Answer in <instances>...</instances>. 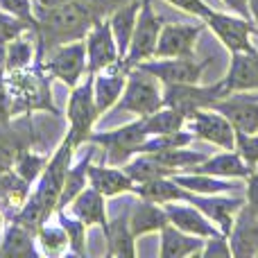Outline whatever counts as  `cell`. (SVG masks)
Instances as JSON below:
<instances>
[{
	"instance_id": "cell-18",
	"label": "cell",
	"mask_w": 258,
	"mask_h": 258,
	"mask_svg": "<svg viewBox=\"0 0 258 258\" xmlns=\"http://www.w3.org/2000/svg\"><path fill=\"white\" fill-rule=\"evenodd\" d=\"M163 209H165V213H168L170 224H174L177 229H181V231H186V233L200 236V238H204V240L222 233L209 215H204L192 204L186 206L183 202H165Z\"/></svg>"
},
{
	"instance_id": "cell-36",
	"label": "cell",
	"mask_w": 258,
	"mask_h": 258,
	"mask_svg": "<svg viewBox=\"0 0 258 258\" xmlns=\"http://www.w3.org/2000/svg\"><path fill=\"white\" fill-rule=\"evenodd\" d=\"M32 59H34V41L25 39V34L5 45V68H7V73L32 66Z\"/></svg>"
},
{
	"instance_id": "cell-23",
	"label": "cell",
	"mask_w": 258,
	"mask_h": 258,
	"mask_svg": "<svg viewBox=\"0 0 258 258\" xmlns=\"http://www.w3.org/2000/svg\"><path fill=\"white\" fill-rule=\"evenodd\" d=\"M170 224L168 213H165L163 204H156L152 200H143L129 211V229L136 238L147 236V233H161V229Z\"/></svg>"
},
{
	"instance_id": "cell-41",
	"label": "cell",
	"mask_w": 258,
	"mask_h": 258,
	"mask_svg": "<svg viewBox=\"0 0 258 258\" xmlns=\"http://www.w3.org/2000/svg\"><path fill=\"white\" fill-rule=\"evenodd\" d=\"M165 3L181 9V12H186V14H192V16H197V18H204L206 14L211 12V7L204 0H165Z\"/></svg>"
},
{
	"instance_id": "cell-29",
	"label": "cell",
	"mask_w": 258,
	"mask_h": 258,
	"mask_svg": "<svg viewBox=\"0 0 258 258\" xmlns=\"http://www.w3.org/2000/svg\"><path fill=\"white\" fill-rule=\"evenodd\" d=\"M93 154H95V150H89L86 156H82L80 163L68 168V174H66V181H63V190H61V197H59L57 209H68V204L86 188V181H89V165H91Z\"/></svg>"
},
{
	"instance_id": "cell-9",
	"label": "cell",
	"mask_w": 258,
	"mask_h": 258,
	"mask_svg": "<svg viewBox=\"0 0 258 258\" xmlns=\"http://www.w3.org/2000/svg\"><path fill=\"white\" fill-rule=\"evenodd\" d=\"M222 98H227V91H224L222 82L211 86H200V82L197 84H165L163 86V104L177 109L186 118L190 113L200 111V109H213V104Z\"/></svg>"
},
{
	"instance_id": "cell-45",
	"label": "cell",
	"mask_w": 258,
	"mask_h": 258,
	"mask_svg": "<svg viewBox=\"0 0 258 258\" xmlns=\"http://www.w3.org/2000/svg\"><path fill=\"white\" fill-rule=\"evenodd\" d=\"M5 227V220H3V215H0V229H3Z\"/></svg>"
},
{
	"instance_id": "cell-35",
	"label": "cell",
	"mask_w": 258,
	"mask_h": 258,
	"mask_svg": "<svg viewBox=\"0 0 258 258\" xmlns=\"http://www.w3.org/2000/svg\"><path fill=\"white\" fill-rule=\"evenodd\" d=\"M54 215H57V222L66 229L68 240H71V251L77 256H84L86 254V231H89V227H86L77 215H73L71 211H66V209H57Z\"/></svg>"
},
{
	"instance_id": "cell-24",
	"label": "cell",
	"mask_w": 258,
	"mask_h": 258,
	"mask_svg": "<svg viewBox=\"0 0 258 258\" xmlns=\"http://www.w3.org/2000/svg\"><path fill=\"white\" fill-rule=\"evenodd\" d=\"M68 206H71V213L77 215L89 229L95 227V224L107 229L109 218H107V206H104V195L100 190H95L93 186L84 188Z\"/></svg>"
},
{
	"instance_id": "cell-37",
	"label": "cell",
	"mask_w": 258,
	"mask_h": 258,
	"mask_svg": "<svg viewBox=\"0 0 258 258\" xmlns=\"http://www.w3.org/2000/svg\"><path fill=\"white\" fill-rule=\"evenodd\" d=\"M48 161H50L48 156L34 154L32 150H21L16 156V163H14V170H16L25 181L34 183V181H39V177H41V172H43V168L48 165Z\"/></svg>"
},
{
	"instance_id": "cell-16",
	"label": "cell",
	"mask_w": 258,
	"mask_h": 258,
	"mask_svg": "<svg viewBox=\"0 0 258 258\" xmlns=\"http://www.w3.org/2000/svg\"><path fill=\"white\" fill-rule=\"evenodd\" d=\"M227 238L231 245V254L236 258L258 256V211L254 206L242 204Z\"/></svg>"
},
{
	"instance_id": "cell-46",
	"label": "cell",
	"mask_w": 258,
	"mask_h": 258,
	"mask_svg": "<svg viewBox=\"0 0 258 258\" xmlns=\"http://www.w3.org/2000/svg\"><path fill=\"white\" fill-rule=\"evenodd\" d=\"M251 95H254V98H258V93H251Z\"/></svg>"
},
{
	"instance_id": "cell-11",
	"label": "cell",
	"mask_w": 258,
	"mask_h": 258,
	"mask_svg": "<svg viewBox=\"0 0 258 258\" xmlns=\"http://www.w3.org/2000/svg\"><path fill=\"white\" fill-rule=\"evenodd\" d=\"M209 59L197 61L195 57H152L138 63L143 71L152 73L161 84H197L204 75Z\"/></svg>"
},
{
	"instance_id": "cell-17",
	"label": "cell",
	"mask_w": 258,
	"mask_h": 258,
	"mask_svg": "<svg viewBox=\"0 0 258 258\" xmlns=\"http://www.w3.org/2000/svg\"><path fill=\"white\" fill-rule=\"evenodd\" d=\"M215 111L224 113L236 132H258V98L251 93H231L213 104Z\"/></svg>"
},
{
	"instance_id": "cell-38",
	"label": "cell",
	"mask_w": 258,
	"mask_h": 258,
	"mask_svg": "<svg viewBox=\"0 0 258 258\" xmlns=\"http://www.w3.org/2000/svg\"><path fill=\"white\" fill-rule=\"evenodd\" d=\"M236 152L245 159V163L251 170L258 168V132L247 134V132H236Z\"/></svg>"
},
{
	"instance_id": "cell-5",
	"label": "cell",
	"mask_w": 258,
	"mask_h": 258,
	"mask_svg": "<svg viewBox=\"0 0 258 258\" xmlns=\"http://www.w3.org/2000/svg\"><path fill=\"white\" fill-rule=\"evenodd\" d=\"M204 25L213 32L220 39V43L229 50V52H254L256 45L251 41V36L258 32L256 23L251 18L238 16V14H222L211 9L204 18Z\"/></svg>"
},
{
	"instance_id": "cell-39",
	"label": "cell",
	"mask_w": 258,
	"mask_h": 258,
	"mask_svg": "<svg viewBox=\"0 0 258 258\" xmlns=\"http://www.w3.org/2000/svg\"><path fill=\"white\" fill-rule=\"evenodd\" d=\"M0 9H5L7 14L21 18V21L30 23L32 27L36 25L34 16V0H0Z\"/></svg>"
},
{
	"instance_id": "cell-33",
	"label": "cell",
	"mask_w": 258,
	"mask_h": 258,
	"mask_svg": "<svg viewBox=\"0 0 258 258\" xmlns=\"http://www.w3.org/2000/svg\"><path fill=\"white\" fill-rule=\"evenodd\" d=\"M36 242H39V247H41V254H48V256H59V254H63V251H71L68 233L59 222L41 224V227L36 229Z\"/></svg>"
},
{
	"instance_id": "cell-44",
	"label": "cell",
	"mask_w": 258,
	"mask_h": 258,
	"mask_svg": "<svg viewBox=\"0 0 258 258\" xmlns=\"http://www.w3.org/2000/svg\"><path fill=\"white\" fill-rule=\"evenodd\" d=\"M251 16H254V23H258V0H251Z\"/></svg>"
},
{
	"instance_id": "cell-40",
	"label": "cell",
	"mask_w": 258,
	"mask_h": 258,
	"mask_svg": "<svg viewBox=\"0 0 258 258\" xmlns=\"http://www.w3.org/2000/svg\"><path fill=\"white\" fill-rule=\"evenodd\" d=\"M215 256H233L231 254V245H229V238L224 233L215 238H206L204 249H202V258H215Z\"/></svg>"
},
{
	"instance_id": "cell-6",
	"label": "cell",
	"mask_w": 258,
	"mask_h": 258,
	"mask_svg": "<svg viewBox=\"0 0 258 258\" xmlns=\"http://www.w3.org/2000/svg\"><path fill=\"white\" fill-rule=\"evenodd\" d=\"M100 118L98 104H95V95H93V75H86V82L77 84L73 89L71 98H68V136L73 138L77 147L82 143L91 141L93 136V125Z\"/></svg>"
},
{
	"instance_id": "cell-12",
	"label": "cell",
	"mask_w": 258,
	"mask_h": 258,
	"mask_svg": "<svg viewBox=\"0 0 258 258\" xmlns=\"http://www.w3.org/2000/svg\"><path fill=\"white\" fill-rule=\"evenodd\" d=\"M186 129H190L195 138L218 145L220 150H236V127L215 109H200L190 113L186 118Z\"/></svg>"
},
{
	"instance_id": "cell-7",
	"label": "cell",
	"mask_w": 258,
	"mask_h": 258,
	"mask_svg": "<svg viewBox=\"0 0 258 258\" xmlns=\"http://www.w3.org/2000/svg\"><path fill=\"white\" fill-rule=\"evenodd\" d=\"M165 21L154 12L152 0H141V12H138V21H136V30H134L132 43L125 54V66L134 68L138 63L147 61L154 57L156 52V43H159V34L163 30Z\"/></svg>"
},
{
	"instance_id": "cell-13",
	"label": "cell",
	"mask_w": 258,
	"mask_h": 258,
	"mask_svg": "<svg viewBox=\"0 0 258 258\" xmlns=\"http://www.w3.org/2000/svg\"><path fill=\"white\" fill-rule=\"evenodd\" d=\"M84 45H86V66H89L86 75H95V73L102 71V68L120 61V52H118V45H116V39H113L109 18H100V21L91 27L89 34L84 36Z\"/></svg>"
},
{
	"instance_id": "cell-21",
	"label": "cell",
	"mask_w": 258,
	"mask_h": 258,
	"mask_svg": "<svg viewBox=\"0 0 258 258\" xmlns=\"http://www.w3.org/2000/svg\"><path fill=\"white\" fill-rule=\"evenodd\" d=\"M204 238L186 233L177 229L174 224H165L161 229V247L159 256L161 258H186V256H202L204 249Z\"/></svg>"
},
{
	"instance_id": "cell-19",
	"label": "cell",
	"mask_w": 258,
	"mask_h": 258,
	"mask_svg": "<svg viewBox=\"0 0 258 258\" xmlns=\"http://www.w3.org/2000/svg\"><path fill=\"white\" fill-rule=\"evenodd\" d=\"M227 95L231 93H258V50L233 52L231 66L222 80Z\"/></svg>"
},
{
	"instance_id": "cell-42",
	"label": "cell",
	"mask_w": 258,
	"mask_h": 258,
	"mask_svg": "<svg viewBox=\"0 0 258 258\" xmlns=\"http://www.w3.org/2000/svg\"><path fill=\"white\" fill-rule=\"evenodd\" d=\"M222 3L227 5L233 14L245 16V18H251V21H254V16H251V0H222Z\"/></svg>"
},
{
	"instance_id": "cell-30",
	"label": "cell",
	"mask_w": 258,
	"mask_h": 258,
	"mask_svg": "<svg viewBox=\"0 0 258 258\" xmlns=\"http://www.w3.org/2000/svg\"><path fill=\"white\" fill-rule=\"evenodd\" d=\"M34 231L27 227L14 222L12 227L5 231V238L0 242V256H32L36 254L34 249Z\"/></svg>"
},
{
	"instance_id": "cell-31",
	"label": "cell",
	"mask_w": 258,
	"mask_h": 258,
	"mask_svg": "<svg viewBox=\"0 0 258 258\" xmlns=\"http://www.w3.org/2000/svg\"><path fill=\"white\" fill-rule=\"evenodd\" d=\"M125 172L136 183L154 181V179H161V177H172V172H170V170H165L163 165L154 159V154H147V152L134 154L132 159L125 163Z\"/></svg>"
},
{
	"instance_id": "cell-22",
	"label": "cell",
	"mask_w": 258,
	"mask_h": 258,
	"mask_svg": "<svg viewBox=\"0 0 258 258\" xmlns=\"http://www.w3.org/2000/svg\"><path fill=\"white\" fill-rule=\"evenodd\" d=\"M192 170L197 172H206V174H213V177H224V179H249L251 170L249 165L245 163L240 154L236 150H224L215 156H206L200 165H195Z\"/></svg>"
},
{
	"instance_id": "cell-3",
	"label": "cell",
	"mask_w": 258,
	"mask_h": 258,
	"mask_svg": "<svg viewBox=\"0 0 258 258\" xmlns=\"http://www.w3.org/2000/svg\"><path fill=\"white\" fill-rule=\"evenodd\" d=\"M163 104V84L156 80L152 73L143 71L141 66H134L129 71L125 91L113 109L120 113H132V116H150L159 111Z\"/></svg>"
},
{
	"instance_id": "cell-25",
	"label": "cell",
	"mask_w": 258,
	"mask_h": 258,
	"mask_svg": "<svg viewBox=\"0 0 258 258\" xmlns=\"http://www.w3.org/2000/svg\"><path fill=\"white\" fill-rule=\"evenodd\" d=\"M138 12H141V0H129L125 5H118V7L109 14V25H111L120 59H125L129 43H132V36H134L136 21H138Z\"/></svg>"
},
{
	"instance_id": "cell-8",
	"label": "cell",
	"mask_w": 258,
	"mask_h": 258,
	"mask_svg": "<svg viewBox=\"0 0 258 258\" xmlns=\"http://www.w3.org/2000/svg\"><path fill=\"white\" fill-rule=\"evenodd\" d=\"M147 136L150 134L145 129V122H143V118H138V120L129 122V125L93 134L91 141L104 147L109 165H125L134 154H138V150L147 141Z\"/></svg>"
},
{
	"instance_id": "cell-28",
	"label": "cell",
	"mask_w": 258,
	"mask_h": 258,
	"mask_svg": "<svg viewBox=\"0 0 258 258\" xmlns=\"http://www.w3.org/2000/svg\"><path fill=\"white\" fill-rule=\"evenodd\" d=\"M107 254L109 256H136V236L129 229V215H118L107 224Z\"/></svg>"
},
{
	"instance_id": "cell-27",
	"label": "cell",
	"mask_w": 258,
	"mask_h": 258,
	"mask_svg": "<svg viewBox=\"0 0 258 258\" xmlns=\"http://www.w3.org/2000/svg\"><path fill=\"white\" fill-rule=\"evenodd\" d=\"M30 186L32 183L25 181L14 168L0 174V211L12 209L16 213L27 202V197H30V192H32Z\"/></svg>"
},
{
	"instance_id": "cell-2",
	"label": "cell",
	"mask_w": 258,
	"mask_h": 258,
	"mask_svg": "<svg viewBox=\"0 0 258 258\" xmlns=\"http://www.w3.org/2000/svg\"><path fill=\"white\" fill-rule=\"evenodd\" d=\"M43 66H27L21 71H9L7 89L12 98V113H30V111H50L57 116V107L52 104L50 82L43 75Z\"/></svg>"
},
{
	"instance_id": "cell-4",
	"label": "cell",
	"mask_w": 258,
	"mask_h": 258,
	"mask_svg": "<svg viewBox=\"0 0 258 258\" xmlns=\"http://www.w3.org/2000/svg\"><path fill=\"white\" fill-rule=\"evenodd\" d=\"M75 147L77 145L73 143V138L66 134V138H63L61 145L54 150V154L50 156L48 165L43 168L39 181H36V190L32 192V197L39 202L45 218H50L59 206V197H61L63 181H66V174H68V168H71L73 150H75Z\"/></svg>"
},
{
	"instance_id": "cell-14",
	"label": "cell",
	"mask_w": 258,
	"mask_h": 258,
	"mask_svg": "<svg viewBox=\"0 0 258 258\" xmlns=\"http://www.w3.org/2000/svg\"><path fill=\"white\" fill-rule=\"evenodd\" d=\"M204 30V21L197 25L188 23H165L159 34L154 57H192L195 43Z\"/></svg>"
},
{
	"instance_id": "cell-1",
	"label": "cell",
	"mask_w": 258,
	"mask_h": 258,
	"mask_svg": "<svg viewBox=\"0 0 258 258\" xmlns=\"http://www.w3.org/2000/svg\"><path fill=\"white\" fill-rule=\"evenodd\" d=\"M118 5H122V0H66L52 7H41L34 3L39 59L48 48L52 50L61 43L82 41L91 27L100 18H107V14H111Z\"/></svg>"
},
{
	"instance_id": "cell-26",
	"label": "cell",
	"mask_w": 258,
	"mask_h": 258,
	"mask_svg": "<svg viewBox=\"0 0 258 258\" xmlns=\"http://www.w3.org/2000/svg\"><path fill=\"white\" fill-rule=\"evenodd\" d=\"M172 179H174V183L197 192V195H220V192H227V190L236 188L233 179L213 177V174L197 172V170H192V172H188V174L177 172V174H172Z\"/></svg>"
},
{
	"instance_id": "cell-43",
	"label": "cell",
	"mask_w": 258,
	"mask_h": 258,
	"mask_svg": "<svg viewBox=\"0 0 258 258\" xmlns=\"http://www.w3.org/2000/svg\"><path fill=\"white\" fill-rule=\"evenodd\" d=\"M247 204L258 211V172H251L247 179Z\"/></svg>"
},
{
	"instance_id": "cell-34",
	"label": "cell",
	"mask_w": 258,
	"mask_h": 258,
	"mask_svg": "<svg viewBox=\"0 0 258 258\" xmlns=\"http://www.w3.org/2000/svg\"><path fill=\"white\" fill-rule=\"evenodd\" d=\"M143 122H145L147 134L154 136V134H170V132L183 129L186 127V116L172 107H161L159 111L150 113V116H143Z\"/></svg>"
},
{
	"instance_id": "cell-15",
	"label": "cell",
	"mask_w": 258,
	"mask_h": 258,
	"mask_svg": "<svg viewBox=\"0 0 258 258\" xmlns=\"http://www.w3.org/2000/svg\"><path fill=\"white\" fill-rule=\"evenodd\" d=\"M129 71L132 68H127L125 61L120 59V61L111 63V66L102 68L93 75V95L100 113H107L109 109H113L118 104L122 91H125Z\"/></svg>"
},
{
	"instance_id": "cell-32",
	"label": "cell",
	"mask_w": 258,
	"mask_h": 258,
	"mask_svg": "<svg viewBox=\"0 0 258 258\" xmlns=\"http://www.w3.org/2000/svg\"><path fill=\"white\" fill-rule=\"evenodd\" d=\"M154 154V159L163 165L165 170H170L172 174L181 172V170H192L195 165H200L206 159L202 152L188 150V147H174V150H163V152H147Z\"/></svg>"
},
{
	"instance_id": "cell-10",
	"label": "cell",
	"mask_w": 258,
	"mask_h": 258,
	"mask_svg": "<svg viewBox=\"0 0 258 258\" xmlns=\"http://www.w3.org/2000/svg\"><path fill=\"white\" fill-rule=\"evenodd\" d=\"M39 63L43 66L45 73H50V75L57 77L59 82H63L68 89H75L82 82V77L89 73L84 39L57 45V48H52V52L48 54V59L39 61Z\"/></svg>"
},
{
	"instance_id": "cell-20",
	"label": "cell",
	"mask_w": 258,
	"mask_h": 258,
	"mask_svg": "<svg viewBox=\"0 0 258 258\" xmlns=\"http://www.w3.org/2000/svg\"><path fill=\"white\" fill-rule=\"evenodd\" d=\"M89 186L100 190L104 197H118L125 192H134L136 181L118 165H89Z\"/></svg>"
}]
</instances>
